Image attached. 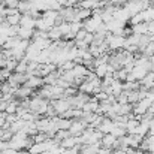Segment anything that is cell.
I'll return each mask as SVG.
<instances>
[{"label":"cell","instance_id":"9","mask_svg":"<svg viewBox=\"0 0 154 154\" xmlns=\"http://www.w3.org/2000/svg\"><path fill=\"white\" fill-rule=\"evenodd\" d=\"M114 127H115V123L111 120V118H106L105 117V120L102 121V124L99 126V132L100 133H103V135H106V133H111L112 130H114Z\"/></svg>","mask_w":154,"mask_h":154},{"label":"cell","instance_id":"26","mask_svg":"<svg viewBox=\"0 0 154 154\" xmlns=\"http://www.w3.org/2000/svg\"><path fill=\"white\" fill-rule=\"evenodd\" d=\"M111 133H112L115 138H123V136L127 135V130H126V127H118V126H115Z\"/></svg>","mask_w":154,"mask_h":154},{"label":"cell","instance_id":"2","mask_svg":"<svg viewBox=\"0 0 154 154\" xmlns=\"http://www.w3.org/2000/svg\"><path fill=\"white\" fill-rule=\"evenodd\" d=\"M105 42L109 47V52H115L120 50H124V44H126V38L124 36H115L112 33H108Z\"/></svg>","mask_w":154,"mask_h":154},{"label":"cell","instance_id":"35","mask_svg":"<svg viewBox=\"0 0 154 154\" xmlns=\"http://www.w3.org/2000/svg\"><path fill=\"white\" fill-rule=\"evenodd\" d=\"M17 120H20L17 114H8V115H6V123H8V124H14Z\"/></svg>","mask_w":154,"mask_h":154},{"label":"cell","instance_id":"39","mask_svg":"<svg viewBox=\"0 0 154 154\" xmlns=\"http://www.w3.org/2000/svg\"><path fill=\"white\" fill-rule=\"evenodd\" d=\"M6 112H0V129H5L6 126Z\"/></svg>","mask_w":154,"mask_h":154},{"label":"cell","instance_id":"47","mask_svg":"<svg viewBox=\"0 0 154 154\" xmlns=\"http://www.w3.org/2000/svg\"><path fill=\"white\" fill-rule=\"evenodd\" d=\"M133 154H147V153H145V151H142V150H139V148H138V150H135V151H133Z\"/></svg>","mask_w":154,"mask_h":154},{"label":"cell","instance_id":"6","mask_svg":"<svg viewBox=\"0 0 154 154\" xmlns=\"http://www.w3.org/2000/svg\"><path fill=\"white\" fill-rule=\"evenodd\" d=\"M30 96H35V90H32V88L27 87V85H21V87H18L17 91H15V97H17V99H21V100L30 99Z\"/></svg>","mask_w":154,"mask_h":154},{"label":"cell","instance_id":"34","mask_svg":"<svg viewBox=\"0 0 154 154\" xmlns=\"http://www.w3.org/2000/svg\"><path fill=\"white\" fill-rule=\"evenodd\" d=\"M85 36H87V30H85V29H81V30L76 33L75 41H84V39H85Z\"/></svg>","mask_w":154,"mask_h":154},{"label":"cell","instance_id":"13","mask_svg":"<svg viewBox=\"0 0 154 154\" xmlns=\"http://www.w3.org/2000/svg\"><path fill=\"white\" fill-rule=\"evenodd\" d=\"M117 139H118V138H115L112 133H106V135H103L102 136L100 144H102V147H105V148H114Z\"/></svg>","mask_w":154,"mask_h":154},{"label":"cell","instance_id":"5","mask_svg":"<svg viewBox=\"0 0 154 154\" xmlns=\"http://www.w3.org/2000/svg\"><path fill=\"white\" fill-rule=\"evenodd\" d=\"M51 105L54 106V109H55V112H57V115H60V117H63L69 109H72V105L70 102L67 100V99H58V100H51Z\"/></svg>","mask_w":154,"mask_h":154},{"label":"cell","instance_id":"10","mask_svg":"<svg viewBox=\"0 0 154 154\" xmlns=\"http://www.w3.org/2000/svg\"><path fill=\"white\" fill-rule=\"evenodd\" d=\"M58 15H60L58 11H45V12L42 14V18H44L51 27H54V26H55V21H57V18H58Z\"/></svg>","mask_w":154,"mask_h":154},{"label":"cell","instance_id":"24","mask_svg":"<svg viewBox=\"0 0 154 154\" xmlns=\"http://www.w3.org/2000/svg\"><path fill=\"white\" fill-rule=\"evenodd\" d=\"M69 136H72L69 130H57V133H55L54 139H55V141L60 144L61 141H64V139H66V138H69Z\"/></svg>","mask_w":154,"mask_h":154},{"label":"cell","instance_id":"37","mask_svg":"<svg viewBox=\"0 0 154 154\" xmlns=\"http://www.w3.org/2000/svg\"><path fill=\"white\" fill-rule=\"evenodd\" d=\"M79 148H81V145L79 147H75V148H66L63 154H81L79 153Z\"/></svg>","mask_w":154,"mask_h":154},{"label":"cell","instance_id":"25","mask_svg":"<svg viewBox=\"0 0 154 154\" xmlns=\"http://www.w3.org/2000/svg\"><path fill=\"white\" fill-rule=\"evenodd\" d=\"M141 23H145V20H144V14H142V12L133 15V17L129 20V24H130V26H136V24H141Z\"/></svg>","mask_w":154,"mask_h":154},{"label":"cell","instance_id":"11","mask_svg":"<svg viewBox=\"0 0 154 154\" xmlns=\"http://www.w3.org/2000/svg\"><path fill=\"white\" fill-rule=\"evenodd\" d=\"M35 30H36V29H26V27H21V26H20L18 38H20V39H24V41H32L33 36H35Z\"/></svg>","mask_w":154,"mask_h":154},{"label":"cell","instance_id":"14","mask_svg":"<svg viewBox=\"0 0 154 154\" xmlns=\"http://www.w3.org/2000/svg\"><path fill=\"white\" fill-rule=\"evenodd\" d=\"M20 26L21 27H26V29H36V20L33 17H30L29 14H26V15H23Z\"/></svg>","mask_w":154,"mask_h":154},{"label":"cell","instance_id":"31","mask_svg":"<svg viewBox=\"0 0 154 154\" xmlns=\"http://www.w3.org/2000/svg\"><path fill=\"white\" fill-rule=\"evenodd\" d=\"M57 27L60 29V32H61L63 36H66L67 33H70V23H66V21H64V23H61V24L57 26Z\"/></svg>","mask_w":154,"mask_h":154},{"label":"cell","instance_id":"43","mask_svg":"<svg viewBox=\"0 0 154 154\" xmlns=\"http://www.w3.org/2000/svg\"><path fill=\"white\" fill-rule=\"evenodd\" d=\"M0 17L6 18V5H5V2L0 5Z\"/></svg>","mask_w":154,"mask_h":154},{"label":"cell","instance_id":"19","mask_svg":"<svg viewBox=\"0 0 154 154\" xmlns=\"http://www.w3.org/2000/svg\"><path fill=\"white\" fill-rule=\"evenodd\" d=\"M26 124H27V123H26V121H24L23 118H20V120H17V121H15L14 124H11V129H9V130H11V132H12V133L15 135V133L21 132V130H23V129L26 127Z\"/></svg>","mask_w":154,"mask_h":154},{"label":"cell","instance_id":"20","mask_svg":"<svg viewBox=\"0 0 154 154\" xmlns=\"http://www.w3.org/2000/svg\"><path fill=\"white\" fill-rule=\"evenodd\" d=\"M17 9L20 11V14H21V15H26V14H29V12L32 11V3H30L29 0L20 2V3H18V8H17Z\"/></svg>","mask_w":154,"mask_h":154},{"label":"cell","instance_id":"18","mask_svg":"<svg viewBox=\"0 0 154 154\" xmlns=\"http://www.w3.org/2000/svg\"><path fill=\"white\" fill-rule=\"evenodd\" d=\"M61 38H63V35H61V32H60V29H58L57 26H54L51 30L48 32V39H50L51 42H57V41H61Z\"/></svg>","mask_w":154,"mask_h":154},{"label":"cell","instance_id":"32","mask_svg":"<svg viewBox=\"0 0 154 154\" xmlns=\"http://www.w3.org/2000/svg\"><path fill=\"white\" fill-rule=\"evenodd\" d=\"M17 64H18V61H17L15 58H8V60H6V69H8V70H11L12 73L15 72Z\"/></svg>","mask_w":154,"mask_h":154},{"label":"cell","instance_id":"48","mask_svg":"<svg viewBox=\"0 0 154 154\" xmlns=\"http://www.w3.org/2000/svg\"><path fill=\"white\" fill-rule=\"evenodd\" d=\"M5 21H6V18H3V17H0V24H3Z\"/></svg>","mask_w":154,"mask_h":154},{"label":"cell","instance_id":"3","mask_svg":"<svg viewBox=\"0 0 154 154\" xmlns=\"http://www.w3.org/2000/svg\"><path fill=\"white\" fill-rule=\"evenodd\" d=\"M105 24L100 15H91L87 21H84V29L87 30V33H97V30L100 29V26Z\"/></svg>","mask_w":154,"mask_h":154},{"label":"cell","instance_id":"8","mask_svg":"<svg viewBox=\"0 0 154 154\" xmlns=\"http://www.w3.org/2000/svg\"><path fill=\"white\" fill-rule=\"evenodd\" d=\"M24 85L30 87L32 90H38V88H42L45 84H44V78H41V76H30L29 81Z\"/></svg>","mask_w":154,"mask_h":154},{"label":"cell","instance_id":"12","mask_svg":"<svg viewBox=\"0 0 154 154\" xmlns=\"http://www.w3.org/2000/svg\"><path fill=\"white\" fill-rule=\"evenodd\" d=\"M148 72H150V70H148V69H145V67H142V66H135V69H133L130 73L133 75V78H135L136 81H139V82H141V81L147 76V73H148Z\"/></svg>","mask_w":154,"mask_h":154},{"label":"cell","instance_id":"44","mask_svg":"<svg viewBox=\"0 0 154 154\" xmlns=\"http://www.w3.org/2000/svg\"><path fill=\"white\" fill-rule=\"evenodd\" d=\"M147 24H148V35L154 33V21H150V23H147Z\"/></svg>","mask_w":154,"mask_h":154},{"label":"cell","instance_id":"46","mask_svg":"<svg viewBox=\"0 0 154 154\" xmlns=\"http://www.w3.org/2000/svg\"><path fill=\"white\" fill-rule=\"evenodd\" d=\"M150 63H151V72H154V55L150 57Z\"/></svg>","mask_w":154,"mask_h":154},{"label":"cell","instance_id":"33","mask_svg":"<svg viewBox=\"0 0 154 154\" xmlns=\"http://www.w3.org/2000/svg\"><path fill=\"white\" fill-rule=\"evenodd\" d=\"M75 47L78 48V50H88V44L85 42V41H75Z\"/></svg>","mask_w":154,"mask_h":154},{"label":"cell","instance_id":"29","mask_svg":"<svg viewBox=\"0 0 154 154\" xmlns=\"http://www.w3.org/2000/svg\"><path fill=\"white\" fill-rule=\"evenodd\" d=\"M11 76H12V72H11V70H8L6 67L0 69V81H2V82L9 81V78H11Z\"/></svg>","mask_w":154,"mask_h":154},{"label":"cell","instance_id":"28","mask_svg":"<svg viewBox=\"0 0 154 154\" xmlns=\"http://www.w3.org/2000/svg\"><path fill=\"white\" fill-rule=\"evenodd\" d=\"M144 14V20H145V23H150V21H154V8H148L147 11H144L142 12Z\"/></svg>","mask_w":154,"mask_h":154},{"label":"cell","instance_id":"42","mask_svg":"<svg viewBox=\"0 0 154 154\" xmlns=\"http://www.w3.org/2000/svg\"><path fill=\"white\" fill-rule=\"evenodd\" d=\"M88 45H91L93 44V41H94V35L93 33H87V36H85V39H84Z\"/></svg>","mask_w":154,"mask_h":154},{"label":"cell","instance_id":"23","mask_svg":"<svg viewBox=\"0 0 154 154\" xmlns=\"http://www.w3.org/2000/svg\"><path fill=\"white\" fill-rule=\"evenodd\" d=\"M21 18H23V15H21V14L11 15V17H6V23H8L9 26H20V23H21Z\"/></svg>","mask_w":154,"mask_h":154},{"label":"cell","instance_id":"16","mask_svg":"<svg viewBox=\"0 0 154 154\" xmlns=\"http://www.w3.org/2000/svg\"><path fill=\"white\" fill-rule=\"evenodd\" d=\"M93 15V12L91 11H88V9H82V8H79L78 6V11H76V21H87L90 17Z\"/></svg>","mask_w":154,"mask_h":154},{"label":"cell","instance_id":"40","mask_svg":"<svg viewBox=\"0 0 154 154\" xmlns=\"http://www.w3.org/2000/svg\"><path fill=\"white\" fill-rule=\"evenodd\" d=\"M8 148H11V147H9V142H6V141H0V153L6 151Z\"/></svg>","mask_w":154,"mask_h":154},{"label":"cell","instance_id":"45","mask_svg":"<svg viewBox=\"0 0 154 154\" xmlns=\"http://www.w3.org/2000/svg\"><path fill=\"white\" fill-rule=\"evenodd\" d=\"M6 39H8V38H0V50H3V48H5V44H6Z\"/></svg>","mask_w":154,"mask_h":154},{"label":"cell","instance_id":"15","mask_svg":"<svg viewBox=\"0 0 154 154\" xmlns=\"http://www.w3.org/2000/svg\"><path fill=\"white\" fill-rule=\"evenodd\" d=\"M60 78H61V73H60L58 70H55V72H52L48 76L44 78V84H45V85H55Z\"/></svg>","mask_w":154,"mask_h":154},{"label":"cell","instance_id":"27","mask_svg":"<svg viewBox=\"0 0 154 154\" xmlns=\"http://www.w3.org/2000/svg\"><path fill=\"white\" fill-rule=\"evenodd\" d=\"M18 106H20V102L18 100H12V102L8 103V108H6V114H15L17 112V109H18Z\"/></svg>","mask_w":154,"mask_h":154},{"label":"cell","instance_id":"38","mask_svg":"<svg viewBox=\"0 0 154 154\" xmlns=\"http://www.w3.org/2000/svg\"><path fill=\"white\" fill-rule=\"evenodd\" d=\"M6 55L3 54V50H0V69H3V67H6Z\"/></svg>","mask_w":154,"mask_h":154},{"label":"cell","instance_id":"49","mask_svg":"<svg viewBox=\"0 0 154 154\" xmlns=\"http://www.w3.org/2000/svg\"><path fill=\"white\" fill-rule=\"evenodd\" d=\"M2 97H3V91L0 90V99H2Z\"/></svg>","mask_w":154,"mask_h":154},{"label":"cell","instance_id":"21","mask_svg":"<svg viewBox=\"0 0 154 154\" xmlns=\"http://www.w3.org/2000/svg\"><path fill=\"white\" fill-rule=\"evenodd\" d=\"M138 126H139V121H138V120H135V118H130V120H129V123H127V126H126L127 135H133V133L136 132Z\"/></svg>","mask_w":154,"mask_h":154},{"label":"cell","instance_id":"41","mask_svg":"<svg viewBox=\"0 0 154 154\" xmlns=\"http://www.w3.org/2000/svg\"><path fill=\"white\" fill-rule=\"evenodd\" d=\"M97 154H114V150H112V148H105V147H100Z\"/></svg>","mask_w":154,"mask_h":154},{"label":"cell","instance_id":"50","mask_svg":"<svg viewBox=\"0 0 154 154\" xmlns=\"http://www.w3.org/2000/svg\"><path fill=\"white\" fill-rule=\"evenodd\" d=\"M148 154H154V153H148Z\"/></svg>","mask_w":154,"mask_h":154},{"label":"cell","instance_id":"51","mask_svg":"<svg viewBox=\"0 0 154 154\" xmlns=\"http://www.w3.org/2000/svg\"><path fill=\"white\" fill-rule=\"evenodd\" d=\"M108 2H111V0H108Z\"/></svg>","mask_w":154,"mask_h":154},{"label":"cell","instance_id":"17","mask_svg":"<svg viewBox=\"0 0 154 154\" xmlns=\"http://www.w3.org/2000/svg\"><path fill=\"white\" fill-rule=\"evenodd\" d=\"M130 27H132V30H133L135 35H141V36L148 35V24H147V23H141V24L130 26Z\"/></svg>","mask_w":154,"mask_h":154},{"label":"cell","instance_id":"22","mask_svg":"<svg viewBox=\"0 0 154 154\" xmlns=\"http://www.w3.org/2000/svg\"><path fill=\"white\" fill-rule=\"evenodd\" d=\"M27 69H29V61L24 58V60L18 61V64H17L14 73H27Z\"/></svg>","mask_w":154,"mask_h":154},{"label":"cell","instance_id":"1","mask_svg":"<svg viewBox=\"0 0 154 154\" xmlns=\"http://www.w3.org/2000/svg\"><path fill=\"white\" fill-rule=\"evenodd\" d=\"M50 100H47V99H42L41 96H38V94H35L32 99H30V111L32 112H35V114H38V115H41V117H45L47 115V111H48V106H50Z\"/></svg>","mask_w":154,"mask_h":154},{"label":"cell","instance_id":"30","mask_svg":"<svg viewBox=\"0 0 154 154\" xmlns=\"http://www.w3.org/2000/svg\"><path fill=\"white\" fill-rule=\"evenodd\" d=\"M50 138H48V135L47 133H42V132H39L35 138H33V141L36 142V144H42V142H47Z\"/></svg>","mask_w":154,"mask_h":154},{"label":"cell","instance_id":"36","mask_svg":"<svg viewBox=\"0 0 154 154\" xmlns=\"http://www.w3.org/2000/svg\"><path fill=\"white\" fill-rule=\"evenodd\" d=\"M127 3V0H111V5L115 8H123Z\"/></svg>","mask_w":154,"mask_h":154},{"label":"cell","instance_id":"4","mask_svg":"<svg viewBox=\"0 0 154 154\" xmlns=\"http://www.w3.org/2000/svg\"><path fill=\"white\" fill-rule=\"evenodd\" d=\"M87 127H88V124H87L82 118H79V120H72V124H70L69 132H70L72 136H81V135L85 132Z\"/></svg>","mask_w":154,"mask_h":154},{"label":"cell","instance_id":"7","mask_svg":"<svg viewBox=\"0 0 154 154\" xmlns=\"http://www.w3.org/2000/svg\"><path fill=\"white\" fill-rule=\"evenodd\" d=\"M55 70H57V64H54V63H44V64H39V75H41V78L48 76L50 73L55 72Z\"/></svg>","mask_w":154,"mask_h":154}]
</instances>
